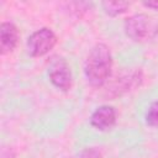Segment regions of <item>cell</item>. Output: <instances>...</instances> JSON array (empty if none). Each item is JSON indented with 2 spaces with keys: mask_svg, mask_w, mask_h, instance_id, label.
I'll return each instance as SVG.
<instances>
[{
  "mask_svg": "<svg viewBox=\"0 0 158 158\" xmlns=\"http://www.w3.org/2000/svg\"><path fill=\"white\" fill-rule=\"evenodd\" d=\"M101 154L98 149L95 148H86L84 149L83 152H80L77 157H73V158H100Z\"/></svg>",
  "mask_w": 158,
  "mask_h": 158,
  "instance_id": "9",
  "label": "cell"
},
{
  "mask_svg": "<svg viewBox=\"0 0 158 158\" xmlns=\"http://www.w3.org/2000/svg\"><path fill=\"white\" fill-rule=\"evenodd\" d=\"M144 6L147 7H151V9H154V10H158V0H153V1H146L143 2Z\"/></svg>",
  "mask_w": 158,
  "mask_h": 158,
  "instance_id": "11",
  "label": "cell"
},
{
  "mask_svg": "<svg viewBox=\"0 0 158 158\" xmlns=\"http://www.w3.org/2000/svg\"><path fill=\"white\" fill-rule=\"evenodd\" d=\"M49 79L54 86L58 89L67 91L72 86V73L68 64L63 59H58L54 62L49 69Z\"/></svg>",
  "mask_w": 158,
  "mask_h": 158,
  "instance_id": "4",
  "label": "cell"
},
{
  "mask_svg": "<svg viewBox=\"0 0 158 158\" xmlns=\"http://www.w3.org/2000/svg\"><path fill=\"white\" fill-rule=\"evenodd\" d=\"M112 68V58L110 49L99 43L91 48L85 60L84 72L89 83L94 86L102 85L110 77Z\"/></svg>",
  "mask_w": 158,
  "mask_h": 158,
  "instance_id": "1",
  "label": "cell"
},
{
  "mask_svg": "<svg viewBox=\"0 0 158 158\" xmlns=\"http://www.w3.org/2000/svg\"><path fill=\"white\" fill-rule=\"evenodd\" d=\"M125 32L136 42H146L158 35V23L148 15L137 14L125 21Z\"/></svg>",
  "mask_w": 158,
  "mask_h": 158,
  "instance_id": "2",
  "label": "cell"
},
{
  "mask_svg": "<svg viewBox=\"0 0 158 158\" xmlns=\"http://www.w3.org/2000/svg\"><path fill=\"white\" fill-rule=\"evenodd\" d=\"M57 43L56 35L49 28H41L33 32L27 41L28 53L33 57H41L48 53Z\"/></svg>",
  "mask_w": 158,
  "mask_h": 158,
  "instance_id": "3",
  "label": "cell"
},
{
  "mask_svg": "<svg viewBox=\"0 0 158 158\" xmlns=\"http://www.w3.org/2000/svg\"><path fill=\"white\" fill-rule=\"evenodd\" d=\"M19 40V31L16 26L11 22H4L0 27V49L1 54H6L11 52Z\"/></svg>",
  "mask_w": 158,
  "mask_h": 158,
  "instance_id": "6",
  "label": "cell"
},
{
  "mask_svg": "<svg viewBox=\"0 0 158 158\" xmlns=\"http://www.w3.org/2000/svg\"><path fill=\"white\" fill-rule=\"evenodd\" d=\"M0 158H15V153L11 147H2Z\"/></svg>",
  "mask_w": 158,
  "mask_h": 158,
  "instance_id": "10",
  "label": "cell"
},
{
  "mask_svg": "<svg viewBox=\"0 0 158 158\" xmlns=\"http://www.w3.org/2000/svg\"><path fill=\"white\" fill-rule=\"evenodd\" d=\"M146 121L149 126H158V101L149 106L146 115Z\"/></svg>",
  "mask_w": 158,
  "mask_h": 158,
  "instance_id": "8",
  "label": "cell"
},
{
  "mask_svg": "<svg viewBox=\"0 0 158 158\" xmlns=\"http://www.w3.org/2000/svg\"><path fill=\"white\" fill-rule=\"evenodd\" d=\"M128 6L130 4L126 1H104L102 2V7L105 12L111 16H116V15L125 12Z\"/></svg>",
  "mask_w": 158,
  "mask_h": 158,
  "instance_id": "7",
  "label": "cell"
},
{
  "mask_svg": "<svg viewBox=\"0 0 158 158\" xmlns=\"http://www.w3.org/2000/svg\"><path fill=\"white\" fill-rule=\"evenodd\" d=\"M90 122L100 131L110 130L116 122V111L112 106H101L91 115Z\"/></svg>",
  "mask_w": 158,
  "mask_h": 158,
  "instance_id": "5",
  "label": "cell"
}]
</instances>
